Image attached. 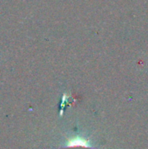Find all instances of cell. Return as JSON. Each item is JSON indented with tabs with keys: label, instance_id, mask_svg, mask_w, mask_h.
<instances>
[{
	"label": "cell",
	"instance_id": "1",
	"mask_svg": "<svg viewBox=\"0 0 148 149\" xmlns=\"http://www.w3.org/2000/svg\"><path fill=\"white\" fill-rule=\"evenodd\" d=\"M61 149H93L89 141L82 137H74L67 141L65 146Z\"/></svg>",
	"mask_w": 148,
	"mask_h": 149
}]
</instances>
